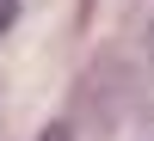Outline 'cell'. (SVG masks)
Listing matches in <instances>:
<instances>
[{
    "instance_id": "2",
    "label": "cell",
    "mask_w": 154,
    "mask_h": 141,
    "mask_svg": "<svg viewBox=\"0 0 154 141\" xmlns=\"http://www.w3.org/2000/svg\"><path fill=\"white\" fill-rule=\"evenodd\" d=\"M43 141H68V135H62V129H49V135H43Z\"/></svg>"
},
{
    "instance_id": "3",
    "label": "cell",
    "mask_w": 154,
    "mask_h": 141,
    "mask_svg": "<svg viewBox=\"0 0 154 141\" xmlns=\"http://www.w3.org/2000/svg\"><path fill=\"white\" fill-rule=\"evenodd\" d=\"M148 55H154V25H148Z\"/></svg>"
},
{
    "instance_id": "1",
    "label": "cell",
    "mask_w": 154,
    "mask_h": 141,
    "mask_svg": "<svg viewBox=\"0 0 154 141\" xmlns=\"http://www.w3.org/2000/svg\"><path fill=\"white\" fill-rule=\"evenodd\" d=\"M12 19H19V0H0V37L12 31Z\"/></svg>"
}]
</instances>
